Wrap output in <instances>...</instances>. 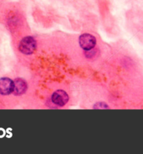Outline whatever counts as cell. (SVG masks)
Returning <instances> with one entry per match:
<instances>
[{
	"mask_svg": "<svg viewBox=\"0 0 143 154\" xmlns=\"http://www.w3.org/2000/svg\"><path fill=\"white\" fill-rule=\"evenodd\" d=\"M52 101L59 107L65 105L69 101V95L64 90H57L54 91L52 96Z\"/></svg>",
	"mask_w": 143,
	"mask_h": 154,
	"instance_id": "3957f363",
	"label": "cell"
},
{
	"mask_svg": "<svg viewBox=\"0 0 143 154\" xmlns=\"http://www.w3.org/2000/svg\"><path fill=\"white\" fill-rule=\"evenodd\" d=\"M79 43L83 50L89 51L95 47L96 40L95 37L92 34H83L79 38Z\"/></svg>",
	"mask_w": 143,
	"mask_h": 154,
	"instance_id": "7a4b0ae2",
	"label": "cell"
},
{
	"mask_svg": "<svg viewBox=\"0 0 143 154\" xmlns=\"http://www.w3.org/2000/svg\"><path fill=\"white\" fill-rule=\"evenodd\" d=\"M36 48V41L32 36H26L22 39L19 45V50L25 54H32Z\"/></svg>",
	"mask_w": 143,
	"mask_h": 154,
	"instance_id": "6da1fadb",
	"label": "cell"
},
{
	"mask_svg": "<svg viewBox=\"0 0 143 154\" xmlns=\"http://www.w3.org/2000/svg\"><path fill=\"white\" fill-rule=\"evenodd\" d=\"M14 82L9 78L0 79V94L2 95H8L14 92Z\"/></svg>",
	"mask_w": 143,
	"mask_h": 154,
	"instance_id": "277c9868",
	"label": "cell"
},
{
	"mask_svg": "<svg viewBox=\"0 0 143 154\" xmlns=\"http://www.w3.org/2000/svg\"><path fill=\"white\" fill-rule=\"evenodd\" d=\"M27 89V85L23 79L18 78L14 81V94L16 96L22 95Z\"/></svg>",
	"mask_w": 143,
	"mask_h": 154,
	"instance_id": "5b68a950",
	"label": "cell"
},
{
	"mask_svg": "<svg viewBox=\"0 0 143 154\" xmlns=\"http://www.w3.org/2000/svg\"><path fill=\"white\" fill-rule=\"evenodd\" d=\"M94 108H101V109H104V108H107L108 106L106 104H105L104 103H98L95 106H94Z\"/></svg>",
	"mask_w": 143,
	"mask_h": 154,
	"instance_id": "8992f818",
	"label": "cell"
}]
</instances>
